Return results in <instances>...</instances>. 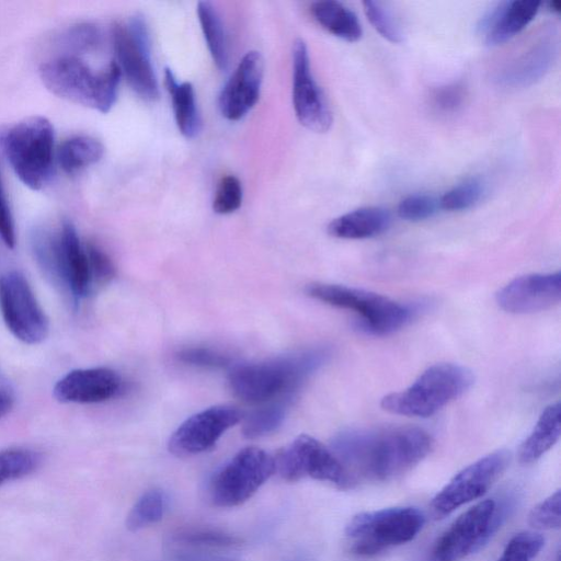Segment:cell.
Wrapping results in <instances>:
<instances>
[{
    "mask_svg": "<svg viewBox=\"0 0 561 561\" xmlns=\"http://www.w3.org/2000/svg\"><path fill=\"white\" fill-rule=\"evenodd\" d=\"M264 61L256 50L248 51L224 85L218 105L229 121H239L256 104L263 80Z\"/></svg>",
    "mask_w": 561,
    "mask_h": 561,
    "instance_id": "obj_17",
    "label": "cell"
},
{
    "mask_svg": "<svg viewBox=\"0 0 561 561\" xmlns=\"http://www.w3.org/2000/svg\"><path fill=\"white\" fill-rule=\"evenodd\" d=\"M167 508V497L160 490L145 492L131 507L126 526L129 530H139L159 522Z\"/></svg>",
    "mask_w": 561,
    "mask_h": 561,
    "instance_id": "obj_30",
    "label": "cell"
},
{
    "mask_svg": "<svg viewBox=\"0 0 561 561\" xmlns=\"http://www.w3.org/2000/svg\"><path fill=\"white\" fill-rule=\"evenodd\" d=\"M104 154V146L98 139L77 135L64 140L56 150L59 167L68 174H75L98 163Z\"/></svg>",
    "mask_w": 561,
    "mask_h": 561,
    "instance_id": "obj_27",
    "label": "cell"
},
{
    "mask_svg": "<svg viewBox=\"0 0 561 561\" xmlns=\"http://www.w3.org/2000/svg\"><path fill=\"white\" fill-rule=\"evenodd\" d=\"M313 19L325 31L345 42L360 39L363 28L357 15L339 1L324 0L313 2L310 7Z\"/></svg>",
    "mask_w": 561,
    "mask_h": 561,
    "instance_id": "obj_25",
    "label": "cell"
},
{
    "mask_svg": "<svg viewBox=\"0 0 561 561\" xmlns=\"http://www.w3.org/2000/svg\"><path fill=\"white\" fill-rule=\"evenodd\" d=\"M391 224L390 213L379 206H366L334 218L328 232L339 239L358 240L381 234Z\"/></svg>",
    "mask_w": 561,
    "mask_h": 561,
    "instance_id": "obj_23",
    "label": "cell"
},
{
    "mask_svg": "<svg viewBox=\"0 0 561 561\" xmlns=\"http://www.w3.org/2000/svg\"><path fill=\"white\" fill-rule=\"evenodd\" d=\"M0 147L25 186L38 191L47 183L55 159V131L49 119L31 116L1 130Z\"/></svg>",
    "mask_w": 561,
    "mask_h": 561,
    "instance_id": "obj_4",
    "label": "cell"
},
{
    "mask_svg": "<svg viewBox=\"0 0 561 561\" xmlns=\"http://www.w3.org/2000/svg\"><path fill=\"white\" fill-rule=\"evenodd\" d=\"M286 407L282 403L270 404L253 411L242 426L243 436L257 438L274 432L284 421Z\"/></svg>",
    "mask_w": 561,
    "mask_h": 561,
    "instance_id": "obj_33",
    "label": "cell"
},
{
    "mask_svg": "<svg viewBox=\"0 0 561 561\" xmlns=\"http://www.w3.org/2000/svg\"><path fill=\"white\" fill-rule=\"evenodd\" d=\"M0 312L5 327L19 341L35 345L47 339L49 319L28 280L16 270L0 276Z\"/></svg>",
    "mask_w": 561,
    "mask_h": 561,
    "instance_id": "obj_11",
    "label": "cell"
},
{
    "mask_svg": "<svg viewBox=\"0 0 561 561\" xmlns=\"http://www.w3.org/2000/svg\"><path fill=\"white\" fill-rule=\"evenodd\" d=\"M485 184L480 178H469L446 191L439 198L440 209L461 211L478 204L485 194Z\"/></svg>",
    "mask_w": 561,
    "mask_h": 561,
    "instance_id": "obj_32",
    "label": "cell"
},
{
    "mask_svg": "<svg viewBox=\"0 0 561 561\" xmlns=\"http://www.w3.org/2000/svg\"><path fill=\"white\" fill-rule=\"evenodd\" d=\"M0 238L4 245L14 249L16 243L15 226L7 201L2 179L0 175Z\"/></svg>",
    "mask_w": 561,
    "mask_h": 561,
    "instance_id": "obj_43",
    "label": "cell"
},
{
    "mask_svg": "<svg viewBox=\"0 0 561 561\" xmlns=\"http://www.w3.org/2000/svg\"><path fill=\"white\" fill-rule=\"evenodd\" d=\"M557 55L553 36H545L512 60L496 77L508 87H527L540 80L550 69Z\"/></svg>",
    "mask_w": 561,
    "mask_h": 561,
    "instance_id": "obj_20",
    "label": "cell"
},
{
    "mask_svg": "<svg viewBox=\"0 0 561 561\" xmlns=\"http://www.w3.org/2000/svg\"><path fill=\"white\" fill-rule=\"evenodd\" d=\"M438 209L440 207L437 197L430 194H411L400 201L397 213L401 219L416 222L433 217Z\"/></svg>",
    "mask_w": 561,
    "mask_h": 561,
    "instance_id": "obj_36",
    "label": "cell"
},
{
    "mask_svg": "<svg viewBox=\"0 0 561 561\" xmlns=\"http://www.w3.org/2000/svg\"><path fill=\"white\" fill-rule=\"evenodd\" d=\"M432 448V436L415 426L351 428L331 443L354 484L393 480L421 462Z\"/></svg>",
    "mask_w": 561,
    "mask_h": 561,
    "instance_id": "obj_1",
    "label": "cell"
},
{
    "mask_svg": "<svg viewBox=\"0 0 561 561\" xmlns=\"http://www.w3.org/2000/svg\"><path fill=\"white\" fill-rule=\"evenodd\" d=\"M514 506L512 494L477 503L442 534L427 561H461L479 551L497 533Z\"/></svg>",
    "mask_w": 561,
    "mask_h": 561,
    "instance_id": "obj_6",
    "label": "cell"
},
{
    "mask_svg": "<svg viewBox=\"0 0 561 561\" xmlns=\"http://www.w3.org/2000/svg\"><path fill=\"white\" fill-rule=\"evenodd\" d=\"M61 267L65 289L75 301L85 297L92 286L85 245L71 221L62 222L60 232Z\"/></svg>",
    "mask_w": 561,
    "mask_h": 561,
    "instance_id": "obj_21",
    "label": "cell"
},
{
    "mask_svg": "<svg viewBox=\"0 0 561 561\" xmlns=\"http://www.w3.org/2000/svg\"><path fill=\"white\" fill-rule=\"evenodd\" d=\"M561 273H535L516 277L496 294L497 305L511 313H531L560 302Z\"/></svg>",
    "mask_w": 561,
    "mask_h": 561,
    "instance_id": "obj_16",
    "label": "cell"
},
{
    "mask_svg": "<svg viewBox=\"0 0 561 561\" xmlns=\"http://www.w3.org/2000/svg\"><path fill=\"white\" fill-rule=\"evenodd\" d=\"M363 10L369 23L383 38L393 44L403 41V33L397 19L383 2L363 1Z\"/></svg>",
    "mask_w": 561,
    "mask_h": 561,
    "instance_id": "obj_34",
    "label": "cell"
},
{
    "mask_svg": "<svg viewBox=\"0 0 561 561\" xmlns=\"http://www.w3.org/2000/svg\"><path fill=\"white\" fill-rule=\"evenodd\" d=\"M85 251L89 261L91 279L105 283L114 277L115 267L110 256L96 244L88 243Z\"/></svg>",
    "mask_w": 561,
    "mask_h": 561,
    "instance_id": "obj_42",
    "label": "cell"
},
{
    "mask_svg": "<svg viewBox=\"0 0 561 561\" xmlns=\"http://www.w3.org/2000/svg\"><path fill=\"white\" fill-rule=\"evenodd\" d=\"M164 81L180 133L186 138L196 137L201 131L202 121L193 85L190 82L179 83L171 69H165Z\"/></svg>",
    "mask_w": 561,
    "mask_h": 561,
    "instance_id": "obj_26",
    "label": "cell"
},
{
    "mask_svg": "<svg viewBox=\"0 0 561 561\" xmlns=\"http://www.w3.org/2000/svg\"><path fill=\"white\" fill-rule=\"evenodd\" d=\"M122 389V378L107 367L79 368L67 373L53 388L61 403H99L107 401Z\"/></svg>",
    "mask_w": 561,
    "mask_h": 561,
    "instance_id": "obj_18",
    "label": "cell"
},
{
    "mask_svg": "<svg viewBox=\"0 0 561 561\" xmlns=\"http://www.w3.org/2000/svg\"><path fill=\"white\" fill-rule=\"evenodd\" d=\"M240 545V538L211 528L182 529L172 535L169 542L172 553L181 560H197Z\"/></svg>",
    "mask_w": 561,
    "mask_h": 561,
    "instance_id": "obj_22",
    "label": "cell"
},
{
    "mask_svg": "<svg viewBox=\"0 0 561 561\" xmlns=\"http://www.w3.org/2000/svg\"><path fill=\"white\" fill-rule=\"evenodd\" d=\"M178 358L185 364L202 367H224L230 363L229 356L205 347L183 348L178 353Z\"/></svg>",
    "mask_w": 561,
    "mask_h": 561,
    "instance_id": "obj_41",
    "label": "cell"
},
{
    "mask_svg": "<svg viewBox=\"0 0 561 561\" xmlns=\"http://www.w3.org/2000/svg\"><path fill=\"white\" fill-rule=\"evenodd\" d=\"M561 405H548L539 416L534 430L518 450V460L530 465L541 458L559 439L561 433Z\"/></svg>",
    "mask_w": 561,
    "mask_h": 561,
    "instance_id": "obj_24",
    "label": "cell"
},
{
    "mask_svg": "<svg viewBox=\"0 0 561 561\" xmlns=\"http://www.w3.org/2000/svg\"><path fill=\"white\" fill-rule=\"evenodd\" d=\"M510 459L508 451L496 450L460 470L433 497L431 507L435 516H446L481 497L503 474Z\"/></svg>",
    "mask_w": 561,
    "mask_h": 561,
    "instance_id": "obj_13",
    "label": "cell"
},
{
    "mask_svg": "<svg viewBox=\"0 0 561 561\" xmlns=\"http://www.w3.org/2000/svg\"><path fill=\"white\" fill-rule=\"evenodd\" d=\"M102 34L92 24H78L65 34V44L77 51H91L101 46Z\"/></svg>",
    "mask_w": 561,
    "mask_h": 561,
    "instance_id": "obj_40",
    "label": "cell"
},
{
    "mask_svg": "<svg viewBox=\"0 0 561 561\" xmlns=\"http://www.w3.org/2000/svg\"><path fill=\"white\" fill-rule=\"evenodd\" d=\"M306 291L310 297L324 304L357 313L362 327L371 334L392 333L411 319L409 308L373 291L324 283L310 284Z\"/></svg>",
    "mask_w": 561,
    "mask_h": 561,
    "instance_id": "obj_8",
    "label": "cell"
},
{
    "mask_svg": "<svg viewBox=\"0 0 561 561\" xmlns=\"http://www.w3.org/2000/svg\"><path fill=\"white\" fill-rule=\"evenodd\" d=\"M561 492L554 493L533 507L528 515V524L539 530L559 529L561 526Z\"/></svg>",
    "mask_w": 561,
    "mask_h": 561,
    "instance_id": "obj_37",
    "label": "cell"
},
{
    "mask_svg": "<svg viewBox=\"0 0 561 561\" xmlns=\"http://www.w3.org/2000/svg\"><path fill=\"white\" fill-rule=\"evenodd\" d=\"M274 460L276 471L289 482L311 478L329 482L341 490L355 485L331 448L306 434L278 450Z\"/></svg>",
    "mask_w": 561,
    "mask_h": 561,
    "instance_id": "obj_10",
    "label": "cell"
},
{
    "mask_svg": "<svg viewBox=\"0 0 561 561\" xmlns=\"http://www.w3.org/2000/svg\"><path fill=\"white\" fill-rule=\"evenodd\" d=\"M276 471L275 460L265 450L245 447L213 478L210 499L220 507H233L249 500Z\"/></svg>",
    "mask_w": 561,
    "mask_h": 561,
    "instance_id": "obj_9",
    "label": "cell"
},
{
    "mask_svg": "<svg viewBox=\"0 0 561 561\" xmlns=\"http://www.w3.org/2000/svg\"><path fill=\"white\" fill-rule=\"evenodd\" d=\"M197 15L210 56L220 70L228 66V46L219 13L208 1L197 4Z\"/></svg>",
    "mask_w": 561,
    "mask_h": 561,
    "instance_id": "obj_28",
    "label": "cell"
},
{
    "mask_svg": "<svg viewBox=\"0 0 561 561\" xmlns=\"http://www.w3.org/2000/svg\"><path fill=\"white\" fill-rule=\"evenodd\" d=\"M424 523L425 516L416 507H388L353 516L346 525L345 535L350 551L367 558L413 540Z\"/></svg>",
    "mask_w": 561,
    "mask_h": 561,
    "instance_id": "obj_7",
    "label": "cell"
},
{
    "mask_svg": "<svg viewBox=\"0 0 561 561\" xmlns=\"http://www.w3.org/2000/svg\"><path fill=\"white\" fill-rule=\"evenodd\" d=\"M293 105L298 122L314 133H325L332 125V112L310 67L306 43L298 38L293 47Z\"/></svg>",
    "mask_w": 561,
    "mask_h": 561,
    "instance_id": "obj_14",
    "label": "cell"
},
{
    "mask_svg": "<svg viewBox=\"0 0 561 561\" xmlns=\"http://www.w3.org/2000/svg\"><path fill=\"white\" fill-rule=\"evenodd\" d=\"M41 463V456L33 449L12 447L0 450V485L23 478Z\"/></svg>",
    "mask_w": 561,
    "mask_h": 561,
    "instance_id": "obj_31",
    "label": "cell"
},
{
    "mask_svg": "<svg viewBox=\"0 0 561 561\" xmlns=\"http://www.w3.org/2000/svg\"><path fill=\"white\" fill-rule=\"evenodd\" d=\"M241 419L233 407L216 405L186 419L172 434L168 447L175 456L196 455L211 448Z\"/></svg>",
    "mask_w": 561,
    "mask_h": 561,
    "instance_id": "obj_15",
    "label": "cell"
},
{
    "mask_svg": "<svg viewBox=\"0 0 561 561\" xmlns=\"http://www.w3.org/2000/svg\"><path fill=\"white\" fill-rule=\"evenodd\" d=\"M472 382L468 368L440 363L428 367L407 389L383 397L380 405L392 414L428 417L462 396Z\"/></svg>",
    "mask_w": 561,
    "mask_h": 561,
    "instance_id": "obj_5",
    "label": "cell"
},
{
    "mask_svg": "<svg viewBox=\"0 0 561 561\" xmlns=\"http://www.w3.org/2000/svg\"><path fill=\"white\" fill-rule=\"evenodd\" d=\"M541 3L535 0L501 1L480 18L477 32L489 46H497L519 34L537 15Z\"/></svg>",
    "mask_w": 561,
    "mask_h": 561,
    "instance_id": "obj_19",
    "label": "cell"
},
{
    "mask_svg": "<svg viewBox=\"0 0 561 561\" xmlns=\"http://www.w3.org/2000/svg\"><path fill=\"white\" fill-rule=\"evenodd\" d=\"M466 96V87L458 81L435 88L431 93V102L442 113H454L463 105Z\"/></svg>",
    "mask_w": 561,
    "mask_h": 561,
    "instance_id": "obj_39",
    "label": "cell"
},
{
    "mask_svg": "<svg viewBox=\"0 0 561 561\" xmlns=\"http://www.w3.org/2000/svg\"><path fill=\"white\" fill-rule=\"evenodd\" d=\"M14 403V397L5 389H0V420L7 415Z\"/></svg>",
    "mask_w": 561,
    "mask_h": 561,
    "instance_id": "obj_44",
    "label": "cell"
},
{
    "mask_svg": "<svg viewBox=\"0 0 561 561\" xmlns=\"http://www.w3.org/2000/svg\"><path fill=\"white\" fill-rule=\"evenodd\" d=\"M242 203V185L234 175L224 176L217 186L213 209L226 215L236 211Z\"/></svg>",
    "mask_w": 561,
    "mask_h": 561,
    "instance_id": "obj_38",
    "label": "cell"
},
{
    "mask_svg": "<svg viewBox=\"0 0 561 561\" xmlns=\"http://www.w3.org/2000/svg\"><path fill=\"white\" fill-rule=\"evenodd\" d=\"M548 8L550 9L551 12L553 13H559L560 12V2L558 1H550L548 3Z\"/></svg>",
    "mask_w": 561,
    "mask_h": 561,
    "instance_id": "obj_45",
    "label": "cell"
},
{
    "mask_svg": "<svg viewBox=\"0 0 561 561\" xmlns=\"http://www.w3.org/2000/svg\"><path fill=\"white\" fill-rule=\"evenodd\" d=\"M38 73L43 84L53 94L100 113L110 112L115 104L122 76L115 60L95 70L71 55L41 64Z\"/></svg>",
    "mask_w": 561,
    "mask_h": 561,
    "instance_id": "obj_2",
    "label": "cell"
},
{
    "mask_svg": "<svg viewBox=\"0 0 561 561\" xmlns=\"http://www.w3.org/2000/svg\"><path fill=\"white\" fill-rule=\"evenodd\" d=\"M327 351L316 350L299 355L234 367L228 383L236 397L249 403H264L291 392L322 363Z\"/></svg>",
    "mask_w": 561,
    "mask_h": 561,
    "instance_id": "obj_3",
    "label": "cell"
},
{
    "mask_svg": "<svg viewBox=\"0 0 561 561\" xmlns=\"http://www.w3.org/2000/svg\"><path fill=\"white\" fill-rule=\"evenodd\" d=\"M545 538L534 531H520L506 543L496 561H533L541 551Z\"/></svg>",
    "mask_w": 561,
    "mask_h": 561,
    "instance_id": "obj_35",
    "label": "cell"
},
{
    "mask_svg": "<svg viewBox=\"0 0 561 561\" xmlns=\"http://www.w3.org/2000/svg\"><path fill=\"white\" fill-rule=\"evenodd\" d=\"M116 64L130 88L142 99L159 98V85L150 58V38L146 22L135 15L112 28Z\"/></svg>",
    "mask_w": 561,
    "mask_h": 561,
    "instance_id": "obj_12",
    "label": "cell"
},
{
    "mask_svg": "<svg viewBox=\"0 0 561 561\" xmlns=\"http://www.w3.org/2000/svg\"><path fill=\"white\" fill-rule=\"evenodd\" d=\"M31 244L44 274L65 289L59 233L56 236L45 229H36L32 233Z\"/></svg>",
    "mask_w": 561,
    "mask_h": 561,
    "instance_id": "obj_29",
    "label": "cell"
}]
</instances>
